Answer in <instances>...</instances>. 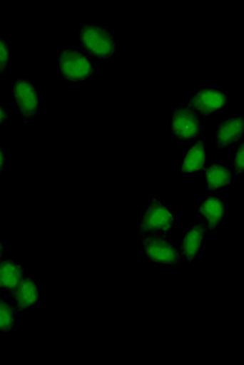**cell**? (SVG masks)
I'll use <instances>...</instances> for the list:
<instances>
[{"label": "cell", "instance_id": "1", "mask_svg": "<svg viewBox=\"0 0 244 365\" xmlns=\"http://www.w3.org/2000/svg\"><path fill=\"white\" fill-rule=\"evenodd\" d=\"M175 224V215L171 208L161 200L153 198L142 215L139 236L140 237L149 235L167 236L173 231Z\"/></svg>", "mask_w": 244, "mask_h": 365}, {"label": "cell", "instance_id": "2", "mask_svg": "<svg viewBox=\"0 0 244 365\" xmlns=\"http://www.w3.org/2000/svg\"><path fill=\"white\" fill-rule=\"evenodd\" d=\"M140 240L144 254L151 263L178 267L183 262L180 251L167 236H144Z\"/></svg>", "mask_w": 244, "mask_h": 365}, {"label": "cell", "instance_id": "3", "mask_svg": "<svg viewBox=\"0 0 244 365\" xmlns=\"http://www.w3.org/2000/svg\"><path fill=\"white\" fill-rule=\"evenodd\" d=\"M81 47L90 55L107 58L115 53L114 36L108 29L94 24L83 26L80 31Z\"/></svg>", "mask_w": 244, "mask_h": 365}, {"label": "cell", "instance_id": "4", "mask_svg": "<svg viewBox=\"0 0 244 365\" xmlns=\"http://www.w3.org/2000/svg\"><path fill=\"white\" fill-rule=\"evenodd\" d=\"M59 68L68 81L78 82L91 78L93 66L85 56L71 49H64L58 56Z\"/></svg>", "mask_w": 244, "mask_h": 365}, {"label": "cell", "instance_id": "5", "mask_svg": "<svg viewBox=\"0 0 244 365\" xmlns=\"http://www.w3.org/2000/svg\"><path fill=\"white\" fill-rule=\"evenodd\" d=\"M13 96L17 103L18 111L26 123L39 111V96L37 88L26 78H18L13 84Z\"/></svg>", "mask_w": 244, "mask_h": 365}, {"label": "cell", "instance_id": "6", "mask_svg": "<svg viewBox=\"0 0 244 365\" xmlns=\"http://www.w3.org/2000/svg\"><path fill=\"white\" fill-rule=\"evenodd\" d=\"M171 132L183 141L191 140L202 134V127L198 115L188 106L178 107L173 113Z\"/></svg>", "mask_w": 244, "mask_h": 365}, {"label": "cell", "instance_id": "7", "mask_svg": "<svg viewBox=\"0 0 244 365\" xmlns=\"http://www.w3.org/2000/svg\"><path fill=\"white\" fill-rule=\"evenodd\" d=\"M229 103V98L220 90L213 88H205L198 90L190 98L188 107L196 115L209 116L214 113L220 111L227 103Z\"/></svg>", "mask_w": 244, "mask_h": 365}, {"label": "cell", "instance_id": "8", "mask_svg": "<svg viewBox=\"0 0 244 365\" xmlns=\"http://www.w3.org/2000/svg\"><path fill=\"white\" fill-rule=\"evenodd\" d=\"M15 303V310L19 314L26 308L34 307L39 302V288L34 279L26 277L10 292Z\"/></svg>", "mask_w": 244, "mask_h": 365}, {"label": "cell", "instance_id": "9", "mask_svg": "<svg viewBox=\"0 0 244 365\" xmlns=\"http://www.w3.org/2000/svg\"><path fill=\"white\" fill-rule=\"evenodd\" d=\"M198 213L202 216L205 230L214 232L220 227L225 214V205L220 197L211 195L200 202Z\"/></svg>", "mask_w": 244, "mask_h": 365}, {"label": "cell", "instance_id": "10", "mask_svg": "<svg viewBox=\"0 0 244 365\" xmlns=\"http://www.w3.org/2000/svg\"><path fill=\"white\" fill-rule=\"evenodd\" d=\"M205 231L207 230H205V225L200 222L185 232L180 249L183 261L187 263H193L195 261L203 240H205Z\"/></svg>", "mask_w": 244, "mask_h": 365}, {"label": "cell", "instance_id": "11", "mask_svg": "<svg viewBox=\"0 0 244 365\" xmlns=\"http://www.w3.org/2000/svg\"><path fill=\"white\" fill-rule=\"evenodd\" d=\"M243 118L241 116L227 119L219 123L216 130V145L225 150L243 137Z\"/></svg>", "mask_w": 244, "mask_h": 365}, {"label": "cell", "instance_id": "12", "mask_svg": "<svg viewBox=\"0 0 244 365\" xmlns=\"http://www.w3.org/2000/svg\"><path fill=\"white\" fill-rule=\"evenodd\" d=\"M205 162H207V155H205V143L202 140L195 142L183 157L181 173L187 175V173L203 170L205 168Z\"/></svg>", "mask_w": 244, "mask_h": 365}, {"label": "cell", "instance_id": "13", "mask_svg": "<svg viewBox=\"0 0 244 365\" xmlns=\"http://www.w3.org/2000/svg\"><path fill=\"white\" fill-rule=\"evenodd\" d=\"M24 278V267L14 260L0 261V290L11 292Z\"/></svg>", "mask_w": 244, "mask_h": 365}, {"label": "cell", "instance_id": "14", "mask_svg": "<svg viewBox=\"0 0 244 365\" xmlns=\"http://www.w3.org/2000/svg\"><path fill=\"white\" fill-rule=\"evenodd\" d=\"M205 180L210 191L220 190L230 186L232 173L220 163H213L205 170Z\"/></svg>", "mask_w": 244, "mask_h": 365}, {"label": "cell", "instance_id": "15", "mask_svg": "<svg viewBox=\"0 0 244 365\" xmlns=\"http://www.w3.org/2000/svg\"><path fill=\"white\" fill-rule=\"evenodd\" d=\"M15 307L4 297H0V332H12L15 324Z\"/></svg>", "mask_w": 244, "mask_h": 365}, {"label": "cell", "instance_id": "16", "mask_svg": "<svg viewBox=\"0 0 244 365\" xmlns=\"http://www.w3.org/2000/svg\"><path fill=\"white\" fill-rule=\"evenodd\" d=\"M10 58V47L6 40L0 37V76L8 71Z\"/></svg>", "mask_w": 244, "mask_h": 365}, {"label": "cell", "instance_id": "17", "mask_svg": "<svg viewBox=\"0 0 244 365\" xmlns=\"http://www.w3.org/2000/svg\"><path fill=\"white\" fill-rule=\"evenodd\" d=\"M243 143H241L233 161V175H240L243 173Z\"/></svg>", "mask_w": 244, "mask_h": 365}, {"label": "cell", "instance_id": "18", "mask_svg": "<svg viewBox=\"0 0 244 365\" xmlns=\"http://www.w3.org/2000/svg\"><path fill=\"white\" fill-rule=\"evenodd\" d=\"M6 154L0 145V175H4V170H6Z\"/></svg>", "mask_w": 244, "mask_h": 365}, {"label": "cell", "instance_id": "19", "mask_svg": "<svg viewBox=\"0 0 244 365\" xmlns=\"http://www.w3.org/2000/svg\"><path fill=\"white\" fill-rule=\"evenodd\" d=\"M6 118H8V113H6V110L0 105V127L6 123Z\"/></svg>", "mask_w": 244, "mask_h": 365}, {"label": "cell", "instance_id": "20", "mask_svg": "<svg viewBox=\"0 0 244 365\" xmlns=\"http://www.w3.org/2000/svg\"><path fill=\"white\" fill-rule=\"evenodd\" d=\"M4 249H6V245H4V240L0 239V261L2 260V257H4Z\"/></svg>", "mask_w": 244, "mask_h": 365}]
</instances>
